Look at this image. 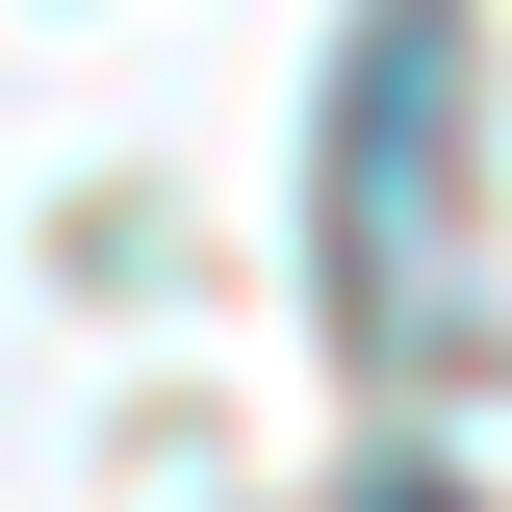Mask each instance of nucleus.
<instances>
[{"label":"nucleus","instance_id":"1","mask_svg":"<svg viewBox=\"0 0 512 512\" xmlns=\"http://www.w3.org/2000/svg\"><path fill=\"white\" fill-rule=\"evenodd\" d=\"M436 128H461V0H384L333 103V308H384V205L436 180Z\"/></svg>","mask_w":512,"mask_h":512},{"label":"nucleus","instance_id":"2","mask_svg":"<svg viewBox=\"0 0 512 512\" xmlns=\"http://www.w3.org/2000/svg\"><path fill=\"white\" fill-rule=\"evenodd\" d=\"M384 512H436V487H384Z\"/></svg>","mask_w":512,"mask_h":512}]
</instances>
